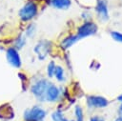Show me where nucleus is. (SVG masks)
<instances>
[{"mask_svg": "<svg viewBox=\"0 0 122 121\" xmlns=\"http://www.w3.org/2000/svg\"><path fill=\"white\" fill-rule=\"evenodd\" d=\"M47 115V111L38 105L29 108L23 112L24 121H43Z\"/></svg>", "mask_w": 122, "mask_h": 121, "instance_id": "nucleus-1", "label": "nucleus"}, {"mask_svg": "<svg viewBox=\"0 0 122 121\" xmlns=\"http://www.w3.org/2000/svg\"><path fill=\"white\" fill-rule=\"evenodd\" d=\"M37 5L30 0L28 2H26L23 7L19 10L18 11V15H19V18L23 21V22H28V21H30L31 19H33L36 14H37Z\"/></svg>", "mask_w": 122, "mask_h": 121, "instance_id": "nucleus-2", "label": "nucleus"}, {"mask_svg": "<svg viewBox=\"0 0 122 121\" xmlns=\"http://www.w3.org/2000/svg\"><path fill=\"white\" fill-rule=\"evenodd\" d=\"M50 84V81L45 78H41L31 85L30 91L37 100H39L40 102H45V93Z\"/></svg>", "mask_w": 122, "mask_h": 121, "instance_id": "nucleus-3", "label": "nucleus"}, {"mask_svg": "<svg viewBox=\"0 0 122 121\" xmlns=\"http://www.w3.org/2000/svg\"><path fill=\"white\" fill-rule=\"evenodd\" d=\"M51 49V43L48 40H40L34 47V52L37 58L41 61L45 60Z\"/></svg>", "mask_w": 122, "mask_h": 121, "instance_id": "nucleus-4", "label": "nucleus"}, {"mask_svg": "<svg viewBox=\"0 0 122 121\" xmlns=\"http://www.w3.org/2000/svg\"><path fill=\"white\" fill-rule=\"evenodd\" d=\"M6 59L8 61V63L15 69H19L22 65L20 54H19L18 50L13 47H10V48L7 49V50H6Z\"/></svg>", "mask_w": 122, "mask_h": 121, "instance_id": "nucleus-5", "label": "nucleus"}, {"mask_svg": "<svg viewBox=\"0 0 122 121\" xmlns=\"http://www.w3.org/2000/svg\"><path fill=\"white\" fill-rule=\"evenodd\" d=\"M96 31H97L96 25L92 22L86 21L84 24H82L78 28L76 36L78 37V39H81V38H85V37L90 36V35H93Z\"/></svg>", "mask_w": 122, "mask_h": 121, "instance_id": "nucleus-6", "label": "nucleus"}, {"mask_svg": "<svg viewBox=\"0 0 122 121\" xmlns=\"http://www.w3.org/2000/svg\"><path fill=\"white\" fill-rule=\"evenodd\" d=\"M87 105L92 109H103L109 105V101L99 95H90L87 98Z\"/></svg>", "mask_w": 122, "mask_h": 121, "instance_id": "nucleus-7", "label": "nucleus"}, {"mask_svg": "<svg viewBox=\"0 0 122 121\" xmlns=\"http://www.w3.org/2000/svg\"><path fill=\"white\" fill-rule=\"evenodd\" d=\"M60 94H61L60 89L54 84L51 83L45 93V102H51V103L56 102L59 99Z\"/></svg>", "mask_w": 122, "mask_h": 121, "instance_id": "nucleus-8", "label": "nucleus"}, {"mask_svg": "<svg viewBox=\"0 0 122 121\" xmlns=\"http://www.w3.org/2000/svg\"><path fill=\"white\" fill-rule=\"evenodd\" d=\"M96 13H97L98 18L103 21H105L109 18L107 2L105 0H98L97 5H96Z\"/></svg>", "mask_w": 122, "mask_h": 121, "instance_id": "nucleus-9", "label": "nucleus"}, {"mask_svg": "<svg viewBox=\"0 0 122 121\" xmlns=\"http://www.w3.org/2000/svg\"><path fill=\"white\" fill-rule=\"evenodd\" d=\"M51 4L55 9L66 10L71 6V0H51Z\"/></svg>", "mask_w": 122, "mask_h": 121, "instance_id": "nucleus-10", "label": "nucleus"}, {"mask_svg": "<svg viewBox=\"0 0 122 121\" xmlns=\"http://www.w3.org/2000/svg\"><path fill=\"white\" fill-rule=\"evenodd\" d=\"M27 43V37L24 35V34H19L15 39H14V42H13V48H15L17 50H21L22 48L25 47Z\"/></svg>", "mask_w": 122, "mask_h": 121, "instance_id": "nucleus-11", "label": "nucleus"}, {"mask_svg": "<svg viewBox=\"0 0 122 121\" xmlns=\"http://www.w3.org/2000/svg\"><path fill=\"white\" fill-rule=\"evenodd\" d=\"M79 39L76 35H71V36H68L66 37L62 42H61V47L63 49H68L70 47H71L75 42H77Z\"/></svg>", "mask_w": 122, "mask_h": 121, "instance_id": "nucleus-12", "label": "nucleus"}, {"mask_svg": "<svg viewBox=\"0 0 122 121\" xmlns=\"http://www.w3.org/2000/svg\"><path fill=\"white\" fill-rule=\"evenodd\" d=\"M51 118L52 121H72V120H70L69 118H67L61 111H52L51 114Z\"/></svg>", "mask_w": 122, "mask_h": 121, "instance_id": "nucleus-13", "label": "nucleus"}, {"mask_svg": "<svg viewBox=\"0 0 122 121\" xmlns=\"http://www.w3.org/2000/svg\"><path fill=\"white\" fill-rule=\"evenodd\" d=\"M54 76H55V78L57 79V81H59V82H61V83L66 80L65 72H64V70H63L62 67L56 66L55 71H54Z\"/></svg>", "mask_w": 122, "mask_h": 121, "instance_id": "nucleus-14", "label": "nucleus"}, {"mask_svg": "<svg viewBox=\"0 0 122 121\" xmlns=\"http://www.w3.org/2000/svg\"><path fill=\"white\" fill-rule=\"evenodd\" d=\"M74 121H84V111L79 105L74 107Z\"/></svg>", "mask_w": 122, "mask_h": 121, "instance_id": "nucleus-15", "label": "nucleus"}, {"mask_svg": "<svg viewBox=\"0 0 122 121\" xmlns=\"http://www.w3.org/2000/svg\"><path fill=\"white\" fill-rule=\"evenodd\" d=\"M35 32H36V27H35V25L33 23L29 24V26L26 28V30H25V36L31 38V37L34 36Z\"/></svg>", "mask_w": 122, "mask_h": 121, "instance_id": "nucleus-16", "label": "nucleus"}, {"mask_svg": "<svg viewBox=\"0 0 122 121\" xmlns=\"http://www.w3.org/2000/svg\"><path fill=\"white\" fill-rule=\"evenodd\" d=\"M55 68H56V65L53 61H51L47 67V74L50 78L53 77L54 76V71H55Z\"/></svg>", "mask_w": 122, "mask_h": 121, "instance_id": "nucleus-17", "label": "nucleus"}, {"mask_svg": "<svg viewBox=\"0 0 122 121\" xmlns=\"http://www.w3.org/2000/svg\"><path fill=\"white\" fill-rule=\"evenodd\" d=\"M111 35H112V39H114L115 41L122 42V33H121V32H118V31H112V32H111Z\"/></svg>", "mask_w": 122, "mask_h": 121, "instance_id": "nucleus-18", "label": "nucleus"}, {"mask_svg": "<svg viewBox=\"0 0 122 121\" xmlns=\"http://www.w3.org/2000/svg\"><path fill=\"white\" fill-rule=\"evenodd\" d=\"M90 121H106L102 116L99 115H92L90 117Z\"/></svg>", "mask_w": 122, "mask_h": 121, "instance_id": "nucleus-19", "label": "nucleus"}, {"mask_svg": "<svg viewBox=\"0 0 122 121\" xmlns=\"http://www.w3.org/2000/svg\"><path fill=\"white\" fill-rule=\"evenodd\" d=\"M117 112H118V116H119V117H122V103H121L120 106L118 107Z\"/></svg>", "mask_w": 122, "mask_h": 121, "instance_id": "nucleus-20", "label": "nucleus"}, {"mask_svg": "<svg viewBox=\"0 0 122 121\" xmlns=\"http://www.w3.org/2000/svg\"><path fill=\"white\" fill-rule=\"evenodd\" d=\"M117 101H119V102H121V103H122V93L117 97Z\"/></svg>", "mask_w": 122, "mask_h": 121, "instance_id": "nucleus-21", "label": "nucleus"}, {"mask_svg": "<svg viewBox=\"0 0 122 121\" xmlns=\"http://www.w3.org/2000/svg\"><path fill=\"white\" fill-rule=\"evenodd\" d=\"M113 121H122V117H119V116H118V117H117L116 119H114Z\"/></svg>", "mask_w": 122, "mask_h": 121, "instance_id": "nucleus-22", "label": "nucleus"}]
</instances>
